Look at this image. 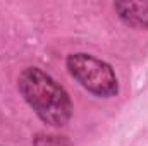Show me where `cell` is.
Returning <instances> with one entry per match:
<instances>
[{"label": "cell", "mask_w": 148, "mask_h": 146, "mask_svg": "<svg viewBox=\"0 0 148 146\" xmlns=\"http://www.w3.org/2000/svg\"><path fill=\"white\" fill-rule=\"evenodd\" d=\"M17 89L47 126L62 127L71 120L73 102L69 93L43 69L26 67L17 77Z\"/></svg>", "instance_id": "6da1fadb"}, {"label": "cell", "mask_w": 148, "mask_h": 146, "mask_svg": "<svg viewBox=\"0 0 148 146\" xmlns=\"http://www.w3.org/2000/svg\"><path fill=\"white\" fill-rule=\"evenodd\" d=\"M66 67L79 86L95 96L112 98L119 93V79L112 65L95 55L71 53L66 59Z\"/></svg>", "instance_id": "7a4b0ae2"}, {"label": "cell", "mask_w": 148, "mask_h": 146, "mask_svg": "<svg viewBox=\"0 0 148 146\" xmlns=\"http://www.w3.org/2000/svg\"><path fill=\"white\" fill-rule=\"evenodd\" d=\"M35 146H71V143L66 139V136H55V134H36Z\"/></svg>", "instance_id": "277c9868"}, {"label": "cell", "mask_w": 148, "mask_h": 146, "mask_svg": "<svg viewBox=\"0 0 148 146\" xmlns=\"http://www.w3.org/2000/svg\"><path fill=\"white\" fill-rule=\"evenodd\" d=\"M114 10L126 26L148 29V2H115Z\"/></svg>", "instance_id": "3957f363"}]
</instances>
